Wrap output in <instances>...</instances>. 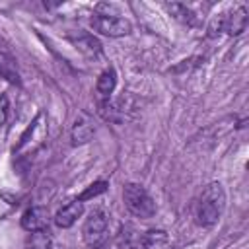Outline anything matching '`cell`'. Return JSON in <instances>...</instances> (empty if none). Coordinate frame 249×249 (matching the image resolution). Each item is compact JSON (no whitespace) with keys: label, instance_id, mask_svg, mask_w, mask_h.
Here are the masks:
<instances>
[{"label":"cell","instance_id":"8fae6325","mask_svg":"<svg viewBox=\"0 0 249 249\" xmlns=\"http://www.w3.org/2000/svg\"><path fill=\"white\" fill-rule=\"evenodd\" d=\"M163 8L177 19V21H181V23H185V25H196L198 23V18H196V14L187 6V4H181V2H171V4H163Z\"/></svg>","mask_w":249,"mask_h":249},{"label":"cell","instance_id":"30bf717a","mask_svg":"<svg viewBox=\"0 0 249 249\" xmlns=\"http://www.w3.org/2000/svg\"><path fill=\"white\" fill-rule=\"evenodd\" d=\"M115 86H117V72H115L113 68L103 70V72L99 74V78H97V84H95V91H97L99 99H101V101H107V99L111 97Z\"/></svg>","mask_w":249,"mask_h":249},{"label":"cell","instance_id":"6da1fadb","mask_svg":"<svg viewBox=\"0 0 249 249\" xmlns=\"http://www.w3.org/2000/svg\"><path fill=\"white\" fill-rule=\"evenodd\" d=\"M224 206H226V193H224L222 183L214 181L206 185L196 202V222L204 228L214 226L218 218L222 216Z\"/></svg>","mask_w":249,"mask_h":249},{"label":"cell","instance_id":"ba28073f","mask_svg":"<svg viewBox=\"0 0 249 249\" xmlns=\"http://www.w3.org/2000/svg\"><path fill=\"white\" fill-rule=\"evenodd\" d=\"M84 214V204L82 200H72L68 204H64L56 214H54V224L58 228H70L78 222V218Z\"/></svg>","mask_w":249,"mask_h":249},{"label":"cell","instance_id":"277c9868","mask_svg":"<svg viewBox=\"0 0 249 249\" xmlns=\"http://www.w3.org/2000/svg\"><path fill=\"white\" fill-rule=\"evenodd\" d=\"M247 27V10L243 6H237V8H231L228 12H220L218 16H214L208 31L210 35H216V33H230V35H239L243 33Z\"/></svg>","mask_w":249,"mask_h":249},{"label":"cell","instance_id":"7c38bea8","mask_svg":"<svg viewBox=\"0 0 249 249\" xmlns=\"http://www.w3.org/2000/svg\"><path fill=\"white\" fill-rule=\"evenodd\" d=\"M0 78H4L10 84H16V86L21 84L19 70H18V64H16L14 56L4 53V51H0Z\"/></svg>","mask_w":249,"mask_h":249},{"label":"cell","instance_id":"9a60e30c","mask_svg":"<svg viewBox=\"0 0 249 249\" xmlns=\"http://www.w3.org/2000/svg\"><path fill=\"white\" fill-rule=\"evenodd\" d=\"M107 191V183L105 181H97V183H91L80 196H78V200H88V198H93V196H97V195H101V193H105Z\"/></svg>","mask_w":249,"mask_h":249},{"label":"cell","instance_id":"5bb4252c","mask_svg":"<svg viewBox=\"0 0 249 249\" xmlns=\"http://www.w3.org/2000/svg\"><path fill=\"white\" fill-rule=\"evenodd\" d=\"M74 43H76V47H78L82 53H86V54H97V53L101 51L99 41L93 39L91 35H80V37L74 39Z\"/></svg>","mask_w":249,"mask_h":249},{"label":"cell","instance_id":"4fadbf2b","mask_svg":"<svg viewBox=\"0 0 249 249\" xmlns=\"http://www.w3.org/2000/svg\"><path fill=\"white\" fill-rule=\"evenodd\" d=\"M25 249H51V235L45 231H31L27 241H25Z\"/></svg>","mask_w":249,"mask_h":249},{"label":"cell","instance_id":"2e32d148","mask_svg":"<svg viewBox=\"0 0 249 249\" xmlns=\"http://www.w3.org/2000/svg\"><path fill=\"white\" fill-rule=\"evenodd\" d=\"M8 115H10V99L8 95H0V124L8 121Z\"/></svg>","mask_w":249,"mask_h":249},{"label":"cell","instance_id":"5b68a950","mask_svg":"<svg viewBox=\"0 0 249 249\" xmlns=\"http://www.w3.org/2000/svg\"><path fill=\"white\" fill-rule=\"evenodd\" d=\"M89 25L93 31L107 37H124L132 31V23L128 19L113 14H93L89 18Z\"/></svg>","mask_w":249,"mask_h":249},{"label":"cell","instance_id":"52a82bcc","mask_svg":"<svg viewBox=\"0 0 249 249\" xmlns=\"http://www.w3.org/2000/svg\"><path fill=\"white\" fill-rule=\"evenodd\" d=\"M21 226L29 233L31 231H45L47 226H49V212H47V208L33 206L29 210H25L23 216H21Z\"/></svg>","mask_w":249,"mask_h":249},{"label":"cell","instance_id":"3957f363","mask_svg":"<svg viewBox=\"0 0 249 249\" xmlns=\"http://www.w3.org/2000/svg\"><path fill=\"white\" fill-rule=\"evenodd\" d=\"M82 237L88 247L103 249L109 239V218L103 210H93L82 226Z\"/></svg>","mask_w":249,"mask_h":249},{"label":"cell","instance_id":"7a4b0ae2","mask_svg":"<svg viewBox=\"0 0 249 249\" xmlns=\"http://www.w3.org/2000/svg\"><path fill=\"white\" fill-rule=\"evenodd\" d=\"M123 200L126 210L136 218H152L156 214V202L150 193L138 183H126L123 189Z\"/></svg>","mask_w":249,"mask_h":249},{"label":"cell","instance_id":"9c48e42d","mask_svg":"<svg viewBox=\"0 0 249 249\" xmlns=\"http://www.w3.org/2000/svg\"><path fill=\"white\" fill-rule=\"evenodd\" d=\"M95 134V124H93V119L89 115H80L76 121H74V126H72V144L78 146V144H86L91 140V136Z\"/></svg>","mask_w":249,"mask_h":249},{"label":"cell","instance_id":"8992f818","mask_svg":"<svg viewBox=\"0 0 249 249\" xmlns=\"http://www.w3.org/2000/svg\"><path fill=\"white\" fill-rule=\"evenodd\" d=\"M117 249H148L146 233L134 226H123L117 237Z\"/></svg>","mask_w":249,"mask_h":249}]
</instances>
